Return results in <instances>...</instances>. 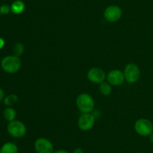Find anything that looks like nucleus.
<instances>
[{
    "label": "nucleus",
    "mask_w": 153,
    "mask_h": 153,
    "mask_svg": "<svg viewBox=\"0 0 153 153\" xmlns=\"http://www.w3.org/2000/svg\"><path fill=\"white\" fill-rule=\"evenodd\" d=\"M10 11H11V10H10V6H9L8 4H4L0 6V14H8Z\"/></svg>",
    "instance_id": "17"
},
{
    "label": "nucleus",
    "mask_w": 153,
    "mask_h": 153,
    "mask_svg": "<svg viewBox=\"0 0 153 153\" xmlns=\"http://www.w3.org/2000/svg\"><path fill=\"white\" fill-rule=\"evenodd\" d=\"M125 80L129 83H134L140 76V68L134 63H128L124 68Z\"/></svg>",
    "instance_id": "5"
},
{
    "label": "nucleus",
    "mask_w": 153,
    "mask_h": 153,
    "mask_svg": "<svg viewBox=\"0 0 153 153\" xmlns=\"http://www.w3.org/2000/svg\"><path fill=\"white\" fill-rule=\"evenodd\" d=\"M73 153H85L84 152V150L82 149L80 147H77V148H75L73 151Z\"/></svg>",
    "instance_id": "18"
},
{
    "label": "nucleus",
    "mask_w": 153,
    "mask_h": 153,
    "mask_svg": "<svg viewBox=\"0 0 153 153\" xmlns=\"http://www.w3.org/2000/svg\"><path fill=\"white\" fill-rule=\"evenodd\" d=\"M4 44H5V41H4V40L2 38L0 37V50H1L4 47Z\"/></svg>",
    "instance_id": "20"
},
{
    "label": "nucleus",
    "mask_w": 153,
    "mask_h": 153,
    "mask_svg": "<svg viewBox=\"0 0 153 153\" xmlns=\"http://www.w3.org/2000/svg\"><path fill=\"white\" fill-rule=\"evenodd\" d=\"M53 153H70V152L65 149H58L54 151Z\"/></svg>",
    "instance_id": "21"
},
{
    "label": "nucleus",
    "mask_w": 153,
    "mask_h": 153,
    "mask_svg": "<svg viewBox=\"0 0 153 153\" xmlns=\"http://www.w3.org/2000/svg\"><path fill=\"white\" fill-rule=\"evenodd\" d=\"M4 99V92L1 88H0V102Z\"/></svg>",
    "instance_id": "19"
},
{
    "label": "nucleus",
    "mask_w": 153,
    "mask_h": 153,
    "mask_svg": "<svg viewBox=\"0 0 153 153\" xmlns=\"http://www.w3.org/2000/svg\"><path fill=\"white\" fill-rule=\"evenodd\" d=\"M123 14L122 9L117 5H109L104 11V17L108 22H114L119 20Z\"/></svg>",
    "instance_id": "7"
},
{
    "label": "nucleus",
    "mask_w": 153,
    "mask_h": 153,
    "mask_svg": "<svg viewBox=\"0 0 153 153\" xmlns=\"http://www.w3.org/2000/svg\"><path fill=\"white\" fill-rule=\"evenodd\" d=\"M88 79L93 83L101 84L105 82L106 78V74L104 70L100 68H92L88 72Z\"/></svg>",
    "instance_id": "9"
},
{
    "label": "nucleus",
    "mask_w": 153,
    "mask_h": 153,
    "mask_svg": "<svg viewBox=\"0 0 153 153\" xmlns=\"http://www.w3.org/2000/svg\"><path fill=\"white\" fill-rule=\"evenodd\" d=\"M138 153H143V152H138Z\"/></svg>",
    "instance_id": "23"
},
{
    "label": "nucleus",
    "mask_w": 153,
    "mask_h": 153,
    "mask_svg": "<svg viewBox=\"0 0 153 153\" xmlns=\"http://www.w3.org/2000/svg\"><path fill=\"white\" fill-rule=\"evenodd\" d=\"M76 106L82 113H90L95 106V102L91 95L88 93H82L76 98Z\"/></svg>",
    "instance_id": "1"
},
{
    "label": "nucleus",
    "mask_w": 153,
    "mask_h": 153,
    "mask_svg": "<svg viewBox=\"0 0 153 153\" xmlns=\"http://www.w3.org/2000/svg\"><path fill=\"white\" fill-rule=\"evenodd\" d=\"M18 101V97L17 95L14 94H11L7 95V97L4 98V105L7 106H11L14 105L16 102Z\"/></svg>",
    "instance_id": "15"
},
{
    "label": "nucleus",
    "mask_w": 153,
    "mask_h": 153,
    "mask_svg": "<svg viewBox=\"0 0 153 153\" xmlns=\"http://www.w3.org/2000/svg\"><path fill=\"white\" fill-rule=\"evenodd\" d=\"M17 146L11 142H7L1 146L0 148V153H18Z\"/></svg>",
    "instance_id": "12"
},
{
    "label": "nucleus",
    "mask_w": 153,
    "mask_h": 153,
    "mask_svg": "<svg viewBox=\"0 0 153 153\" xmlns=\"http://www.w3.org/2000/svg\"><path fill=\"white\" fill-rule=\"evenodd\" d=\"M152 152H153V148H152Z\"/></svg>",
    "instance_id": "24"
},
{
    "label": "nucleus",
    "mask_w": 153,
    "mask_h": 153,
    "mask_svg": "<svg viewBox=\"0 0 153 153\" xmlns=\"http://www.w3.org/2000/svg\"><path fill=\"white\" fill-rule=\"evenodd\" d=\"M34 150L37 153H53V143L49 139L45 137H40L34 142Z\"/></svg>",
    "instance_id": "6"
},
{
    "label": "nucleus",
    "mask_w": 153,
    "mask_h": 153,
    "mask_svg": "<svg viewBox=\"0 0 153 153\" xmlns=\"http://www.w3.org/2000/svg\"><path fill=\"white\" fill-rule=\"evenodd\" d=\"M136 133L142 136H149L153 132V124L147 118H139L134 123Z\"/></svg>",
    "instance_id": "3"
},
{
    "label": "nucleus",
    "mask_w": 153,
    "mask_h": 153,
    "mask_svg": "<svg viewBox=\"0 0 153 153\" xmlns=\"http://www.w3.org/2000/svg\"><path fill=\"white\" fill-rule=\"evenodd\" d=\"M7 132L14 138H21L26 134V127L25 124L19 120H13L10 122L7 127Z\"/></svg>",
    "instance_id": "4"
},
{
    "label": "nucleus",
    "mask_w": 153,
    "mask_h": 153,
    "mask_svg": "<svg viewBox=\"0 0 153 153\" xmlns=\"http://www.w3.org/2000/svg\"><path fill=\"white\" fill-rule=\"evenodd\" d=\"M149 140H150V142L153 144V132L152 134H151L150 135H149Z\"/></svg>",
    "instance_id": "22"
},
{
    "label": "nucleus",
    "mask_w": 153,
    "mask_h": 153,
    "mask_svg": "<svg viewBox=\"0 0 153 153\" xmlns=\"http://www.w3.org/2000/svg\"><path fill=\"white\" fill-rule=\"evenodd\" d=\"M24 52V45L22 43H16L13 46V56L19 57L23 54Z\"/></svg>",
    "instance_id": "16"
},
{
    "label": "nucleus",
    "mask_w": 153,
    "mask_h": 153,
    "mask_svg": "<svg viewBox=\"0 0 153 153\" xmlns=\"http://www.w3.org/2000/svg\"><path fill=\"white\" fill-rule=\"evenodd\" d=\"M25 4L22 0H15L10 5V10L14 14H20L25 10Z\"/></svg>",
    "instance_id": "11"
},
{
    "label": "nucleus",
    "mask_w": 153,
    "mask_h": 153,
    "mask_svg": "<svg viewBox=\"0 0 153 153\" xmlns=\"http://www.w3.org/2000/svg\"><path fill=\"white\" fill-rule=\"evenodd\" d=\"M107 80L111 86H117L122 85L126 80L123 72L118 69H114L108 74Z\"/></svg>",
    "instance_id": "10"
},
{
    "label": "nucleus",
    "mask_w": 153,
    "mask_h": 153,
    "mask_svg": "<svg viewBox=\"0 0 153 153\" xmlns=\"http://www.w3.org/2000/svg\"><path fill=\"white\" fill-rule=\"evenodd\" d=\"M1 68L8 74H15L20 69L21 60L16 56H7L1 62Z\"/></svg>",
    "instance_id": "2"
},
{
    "label": "nucleus",
    "mask_w": 153,
    "mask_h": 153,
    "mask_svg": "<svg viewBox=\"0 0 153 153\" xmlns=\"http://www.w3.org/2000/svg\"><path fill=\"white\" fill-rule=\"evenodd\" d=\"M95 124V116L93 114L82 113L78 120V125L80 130L83 131L90 130Z\"/></svg>",
    "instance_id": "8"
},
{
    "label": "nucleus",
    "mask_w": 153,
    "mask_h": 153,
    "mask_svg": "<svg viewBox=\"0 0 153 153\" xmlns=\"http://www.w3.org/2000/svg\"><path fill=\"white\" fill-rule=\"evenodd\" d=\"M3 115H4V119L10 122L15 120L16 116V112L11 106H8V107H7L4 110V114Z\"/></svg>",
    "instance_id": "13"
},
{
    "label": "nucleus",
    "mask_w": 153,
    "mask_h": 153,
    "mask_svg": "<svg viewBox=\"0 0 153 153\" xmlns=\"http://www.w3.org/2000/svg\"><path fill=\"white\" fill-rule=\"evenodd\" d=\"M100 92L104 96L110 95L112 92L111 85L109 82H102L101 84H100Z\"/></svg>",
    "instance_id": "14"
}]
</instances>
